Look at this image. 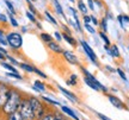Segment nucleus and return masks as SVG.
<instances>
[{
    "label": "nucleus",
    "mask_w": 129,
    "mask_h": 120,
    "mask_svg": "<svg viewBox=\"0 0 129 120\" xmlns=\"http://www.w3.org/2000/svg\"><path fill=\"white\" fill-rule=\"evenodd\" d=\"M22 102V96L17 90H11L10 92V95L7 97L6 102L3 106V111H4L5 114H11L12 112L18 111L19 105Z\"/></svg>",
    "instance_id": "nucleus-1"
},
{
    "label": "nucleus",
    "mask_w": 129,
    "mask_h": 120,
    "mask_svg": "<svg viewBox=\"0 0 129 120\" xmlns=\"http://www.w3.org/2000/svg\"><path fill=\"white\" fill-rule=\"evenodd\" d=\"M18 111H19V113L22 114L23 120H32L35 118V114H34L32 107H31V105H30V101H29V100H22L20 105H19Z\"/></svg>",
    "instance_id": "nucleus-2"
},
{
    "label": "nucleus",
    "mask_w": 129,
    "mask_h": 120,
    "mask_svg": "<svg viewBox=\"0 0 129 120\" xmlns=\"http://www.w3.org/2000/svg\"><path fill=\"white\" fill-rule=\"evenodd\" d=\"M6 38H7V44L12 49H19V48H22V45H23V37L18 32L9 33L6 36Z\"/></svg>",
    "instance_id": "nucleus-3"
},
{
    "label": "nucleus",
    "mask_w": 129,
    "mask_h": 120,
    "mask_svg": "<svg viewBox=\"0 0 129 120\" xmlns=\"http://www.w3.org/2000/svg\"><path fill=\"white\" fill-rule=\"evenodd\" d=\"M29 101H30V105H31V107H32L35 118L41 119L42 116L44 115V107L42 105V102L40 101L38 99H36V97H30Z\"/></svg>",
    "instance_id": "nucleus-4"
},
{
    "label": "nucleus",
    "mask_w": 129,
    "mask_h": 120,
    "mask_svg": "<svg viewBox=\"0 0 129 120\" xmlns=\"http://www.w3.org/2000/svg\"><path fill=\"white\" fill-rule=\"evenodd\" d=\"M80 45L83 46V49H84V51H85V54L88 56V58L92 61L94 64H97V55L94 54V51L92 50V48L88 45L87 43L85 41H80Z\"/></svg>",
    "instance_id": "nucleus-5"
},
{
    "label": "nucleus",
    "mask_w": 129,
    "mask_h": 120,
    "mask_svg": "<svg viewBox=\"0 0 129 120\" xmlns=\"http://www.w3.org/2000/svg\"><path fill=\"white\" fill-rule=\"evenodd\" d=\"M81 70H83V73L85 74V77H87V79L90 80V81H92V82L94 83V84H96V86H97L98 88H99L101 90H103L104 93L108 92V88H106L105 86H103V84H102V83L99 82V81H98V80H97L96 77H94V76H93V75L91 74L90 71H88V70H86L85 68H81Z\"/></svg>",
    "instance_id": "nucleus-6"
},
{
    "label": "nucleus",
    "mask_w": 129,
    "mask_h": 120,
    "mask_svg": "<svg viewBox=\"0 0 129 120\" xmlns=\"http://www.w3.org/2000/svg\"><path fill=\"white\" fill-rule=\"evenodd\" d=\"M10 92H11V89L5 83H0V106L1 107L4 106V103L7 100V97L10 95Z\"/></svg>",
    "instance_id": "nucleus-7"
},
{
    "label": "nucleus",
    "mask_w": 129,
    "mask_h": 120,
    "mask_svg": "<svg viewBox=\"0 0 129 120\" xmlns=\"http://www.w3.org/2000/svg\"><path fill=\"white\" fill-rule=\"evenodd\" d=\"M62 55H63V57L67 60V62H68V63H71V64H78V63H79L78 57L74 55L72 51L63 50V51H62Z\"/></svg>",
    "instance_id": "nucleus-8"
},
{
    "label": "nucleus",
    "mask_w": 129,
    "mask_h": 120,
    "mask_svg": "<svg viewBox=\"0 0 129 120\" xmlns=\"http://www.w3.org/2000/svg\"><path fill=\"white\" fill-rule=\"evenodd\" d=\"M108 97H109V101L111 102V105L115 106L116 108H118V109H123V108H125L124 103L121 101L117 96H115V95H108Z\"/></svg>",
    "instance_id": "nucleus-9"
},
{
    "label": "nucleus",
    "mask_w": 129,
    "mask_h": 120,
    "mask_svg": "<svg viewBox=\"0 0 129 120\" xmlns=\"http://www.w3.org/2000/svg\"><path fill=\"white\" fill-rule=\"evenodd\" d=\"M59 89H60V92L63 94L66 97H68L71 101H73V102H78V97H77V95L74 94V93L72 92H69V90H67V89H64L62 86H59Z\"/></svg>",
    "instance_id": "nucleus-10"
},
{
    "label": "nucleus",
    "mask_w": 129,
    "mask_h": 120,
    "mask_svg": "<svg viewBox=\"0 0 129 120\" xmlns=\"http://www.w3.org/2000/svg\"><path fill=\"white\" fill-rule=\"evenodd\" d=\"M105 48V50L108 51V54L110 56H112V57H115V58H118L120 57V51H118V48H117V45H105L104 46Z\"/></svg>",
    "instance_id": "nucleus-11"
},
{
    "label": "nucleus",
    "mask_w": 129,
    "mask_h": 120,
    "mask_svg": "<svg viewBox=\"0 0 129 120\" xmlns=\"http://www.w3.org/2000/svg\"><path fill=\"white\" fill-rule=\"evenodd\" d=\"M48 48H49L51 51H54L55 54H62V51H63V49L61 48V45H59V43L53 42V41L48 43Z\"/></svg>",
    "instance_id": "nucleus-12"
},
{
    "label": "nucleus",
    "mask_w": 129,
    "mask_h": 120,
    "mask_svg": "<svg viewBox=\"0 0 129 120\" xmlns=\"http://www.w3.org/2000/svg\"><path fill=\"white\" fill-rule=\"evenodd\" d=\"M62 39H64V41L68 43L69 45L72 46H77V41L73 38V36H71V35H68V33H62Z\"/></svg>",
    "instance_id": "nucleus-13"
},
{
    "label": "nucleus",
    "mask_w": 129,
    "mask_h": 120,
    "mask_svg": "<svg viewBox=\"0 0 129 120\" xmlns=\"http://www.w3.org/2000/svg\"><path fill=\"white\" fill-rule=\"evenodd\" d=\"M61 111L63 112V113H66L67 115H69L71 118H73L74 120H79V118L77 116V114H75V113H74L71 108H68L67 106H61Z\"/></svg>",
    "instance_id": "nucleus-14"
},
{
    "label": "nucleus",
    "mask_w": 129,
    "mask_h": 120,
    "mask_svg": "<svg viewBox=\"0 0 129 120\" xmlns=\"http://www.w3.org/2000/svg\"><path fill=\"white\" fill-rule=\"evenodd\" d=\"M69 11L73 13V17H74V22H75V29L78 30L79 32H81V26H80V22H79V18L78 16H77V12H75V10H73L72 7H69Z\"/></svg>",
    "instance_id": "nucleus-15"
},
{
    "label": "nucleus",
    "mask_w": 129,
    "mask_h": 120,
    "mask_svg": "<svg viewBox=\"0 0 129 120\" xmlns=\"http://www.w3.org/2000/svg\"><path fill=\"white\" fill-rule=\"evenodd\" d=\"M7 120H23V118H22V114L19 113V111H14L11 114H9Z\"/></svg>",
    "instance_id": "nucleus-16"
},
{
    "label": "nucleus",
    "mask_w": 129,
    "mask_h": 120,
    "mask_svg": "<svg viewBox=\"0 0 129 120\" xmlns=\"http://www.w3.org/2000/svg\"><path fill=\"white\" fill-rule=\"evenodd\" d=\"M53 3H54V6H55V10L56 12L60 14V16H62V17H64V13H63V10H62V7H61L60 3H59V0H53Z\"/></svg>",
    "instance_id": "nucleus-17"
},
{
    "label": "nucleus",
    "mask_w": 129,
    "mask_h": 120,
    "mask_svg": "<svg viewBox=\"0 0 129 120\" xmlns=\"http://www.w3.org/2000/svg\"><path fill=\"white\" fill-rule=\"evenodd\" d=\"M19 67L24 69L25 71H28V73H34V70H35V67H32V65L28 64V63H19Z\"/></svg>",
    "instance_id": "nucleus-18"
},
{
    "label": "nucleus",
    "mask_w": 129,
    "mask_h": 120,
    "mask_svg": "<svg viewBox=\"0 0 129 120\" xmlns=\"http://www.w3.org/2000/svg\"><path fill=\"white\" fill-rule=\"evenodd\" d=\"M78 7H79V11H80V12H83L84 14L87 13V7H86V5L84 4L83 0H79L78 1Z\"/></svg>",
    "instance_id": "nucleus-19"
},
{
    "label": "nucleus",
    "mask_w": 129,
    "mask_h": 120,
    "mask_svg": "<svg viewBox=\"0 0 129 120\" xmlns=\"http://www.w3.org/2000/svg\"><path fill=\"white\" fill-rule=\"evenodd\" d=\"M34 87L37 88V89H38V92H44V90H46V86H44L42 82H40V81H35Z\"/></svg>",
    "instance_id": "nucleus-20"
},
{
    "label": "nucleus",
    "mask_w": 129,
    "mask_h": 120,
    "mask_svg": "<svg viewBox=\"0 0 129 120\" xmlns=\"http://www.w3.org/2000/svg\"><path fill=\"white\" fill-rule=\"evenodd\" d=\"M0 44L1 45H9L7 44V38L5 36V33L3 30H0Z\"/></svg>",
    "instance_id": "nucleus-21"
},
{
    "label": "nucleus",
    "mask_w": 129,
    "mask_h": 120,
    "mask_svg": "<svg viewBox=\"0 0 129 120\" xmlns=\"http://www.w3.org/2000/svg\"><path fill=\"white\" fill-rule=\"evenodd\" d=\"M84 81H85V83H86V84H87V86H88L90 88H92V89H94V90H101V89L97 87V86L92 82V81H90V80H88L87 77H85V79H84Z\"/></svg>",
    "instance_id": "nucleus-22"
},
{
    "label": "nucleus",
    "mask_w": 129,
    "mask_h": 120,
    "mask_svg": "<svg viewBox=\"0 0 129 120\" xmlns=\"http://www.w3.org/2000/svg\"><path fill=\"white\" fill-rule=\"evenodd\" d=\"M41 38H42V41L43 42H46V43H49V42L53 41V37H51L49 33H41Z\"/></svg>",
    "instance_id": "nucleus-23"
},
{
    "label": "nucleus",
    "mask_w": 129,
    "mask_h": 120,
    "mask_svg": "<svg viewBox=\"0 0 129 120\" xmlns=\"http://www.w3.org/2000/svg\"><path fill=\"white\" fill-rule=\"evenodd\" d=\"M4 1H5V4H6V6H7V9H9L10 12L12 14L16 13V10H14V7H13V4H12L10 0H4Z\"/></svg>",
    "instance_id": "nucleus-24"
},
{
    "label": "nucleus",
    "mask_w": 129,
    "mask_h": 120,
    "mask_svg": "<svg viewBox=\"0 0 129 120\" xmlns=\"http://www.w3.org/2000/svg\"><path fill=\"white\" fill-rule=\"evenodd\" d=\"M44 14H46L47 19H48V20H49L51 24H54V25H57V22H56V19L54 18V17H53V16H51V14L49 13L48 11H46V12H44Z\"/></svg>",
    "instance_id": "nucleus-25"
},
{
    "label": "nucleus",
    "mask_w": 129,
    "mask_h": 120,
    "mask_svg": "<svg viewBox=\"0 0 129 120\" xmlns=\"http://www.w3.org/2000/svg\"><path fill=\"white\" fill-rule=\"evenodd\" d=\"M3 67H4L5 69L10 70V71H12V73H18V71H17V69L14 68L13 65L10 64V63H6V62H4V63H3Z\"/></svg>",
    "instance_id": "nucleus-26"
},
{
    "label": "nucleus",
    "mask_w": 129,
    "mask_h": 120,
    "mask_svg": "<svg viewBox=\"0 0 129 120\" xmlns=\"http://www.w3.org/2000/svg\"><path fill=\"white\" fill-rule=\"evenodd\" d=\"M99 37L104 41V43H105V45H110V41H109V38H108V36L105 35V32H99Z\"/></svg>",
    "instance_id": "nucleus-27"
},
{
    "label": "nucleus",
    "mask_w": 129,
    "mask_h": 120,
    "mask_svg": "<svg viewBox=\"0 0 129 120\" xmlns=\"http://www.w3.org/2000/svg\"><path fill=\"white\" fill-rule=\"evenodd\" d=\"M84 26H85V29H86V30H87L88 32L91 33V35H94V33H96V30L93 29V26H92V25H91V24L85 23V24H84Z\"/></svg>",
    "instance_id": "nucleus-28"
},
{
    "label": "nucleus",
    "mask_w": 129,
    "mask_h": 120,
    "mask_svg": "<svg viewBox=\"0 0 129 120\" xmlns=\"http://www.w3.org/2000/svg\"><path fill=\"white\" fill-rule=\"evenodd\" d=\"M69 86H75L77 84V75H71V79L67 81Z\"/></svg>",
    "instance_id": "nucleus-29"
},
{
    "label": "nucleus",
    "mask_w": 129,
    "mask_h": 120,
    "mask_svg": "<svg viewBox=\"0 0 129 120\" xmlns=\"http://www.w3.org/2000/svg\"><path fill=\"white\" fill-rule=\"evenodd\" d=\"M44 101H47L48 103H50V105H54V106H60V103L59 102H56V101H54V100H51V99H49V97H47V96H43L42 97Z\"/></svg>",
    "instance_id": "nucleus-30"
},
{
    "label": "nucleus",
    "mask_w": 129,
    "mask_h": 120,
    "mask_svg": "<svg viewBox=\"0 0 129 120\" xmlns=\"http://www.w3.org/2000/svg\"><path fill=\"white\" fill-rule=\"evenodd\" d=\"M38 120H55V114H46V115H43L41 118V119H38Z\"/></svg>",
    "instance_id": "nucleus-31"
},
{
    "label": "nucleus",
    "mask_w": 129,
    "mask_h": 120,
    "mask_svg": "<svg viewBox=\"0 0 129 120\" xmlns=\"http://www.w3.org/2000/svg\"><path fill=\"white\" fill-rule=\"evenodd\" d=\"M6 75L10 76V77H14V79L22 80V75H19L18 73H12V71H10V73H6Z\"/></svg>",
    "instance_id": "nucleus-32"
},
{
    "label": "nucleus",
    "mask_w": 129,
    "mask_h": 120,
    "mask_svg": "<svg viewBox=\"0 0 129 120\" xmlns=\"http://www.w3.org/2000/svg\"><path fill=\"white\" fill-rule=\"evenodd\" d=\"M102 26L101 28L103 29V32H106L108 31V23H106V18H103L102 19Z\"/></svg>",
    "instance_id": "nucleus-33"
},
{
    "label": "nucleus",
    "mask_w": 129,
    "mask_h": 120,
    "mask_svg": "<svg viewBox=\"0 0 129 120\" xmlns=\"http://www.w3.org/2000/svg\"><path fill=\"white\" fill-rule=\"evenodd\" d=\"M10 22H11V24H12V26H14V28L18 26V23H17V20L14 19V17H13V14L12 13L10 14Z\"/></svg>",
    "instance_id": "nucleus-34"
},
{
    "label": "nucleus",
    "mask_w": 129,
    "mask_h": 120,
    "mask_svg": "<svg viewBox=\"0 0 129 120\" xmlns=\"http://www.w3.org/2000/svg\"><path fill=\"white\" fill-rule=\"evenodd\" d=\"M26 16H28V18L31 20L32 23H36V18H35V14L34 13H31L30 11H28V12H26Z\"/></svg>",
    "instance_id": "nucleus-35"
},
{
    "label": "nucleus",
    "mask_w": 129,
    "mask_h": 120,
    "mask_svg": "<svg viewBox=\"0 0 129 120\" xmlns=\"http://www.w3.org/2000/svg\"><path fill=\"white\" fill-rule=\"evenodd\" d=\"M116 71H117V74L120 75V76H121V77H122L123 80H124V81H127V76H125V74H124V71H123V70L118 68V69L116 70Z\"/></svg>",
    "instance_id": "nucleus-36"
},
{
    "label": "nucleus",
    "mask_w": 129,
    "mask_h": 120,
    "mask_svg": "<svg viewBox=\"0 0 129 120\" xmlns=\"http://www.w3.org/2000/svg\"><path fill=\"white\" fill-rule=\"evenodd\" d=\"M34 73H36L37 75H40V76H41V77H43V79H47V75H46V74H43V73H42L41 70H38L37 68H35V70H34Z\"/></svg>",
    "instance_id": "nucleus-37"
},
{
    "label": "nucleus",
    "mask_w": 129,
    "mask_h": 120,
    "mask_svg": "<svg viewBox=\"0 0 129 120\" xmlns=\"http://www.w3.org/2000/svg\"><path fill=\"white\" fill-rule=\"evenodd\" d=\"M54 36H55V38H56V41H62V35H61L60 32H57V31H56L55 33H54Z\"/></svg>",
    "instance_id": "nucleus-38"
},
{
    "label": "nucleus",
    "mask_w": 129,
    "mask_h": 120,
    "mask_svg": "<svg viewBox=\"0 0 129 120\" xmlns=\"http://www.w3.org/2000/svg\"><path fill=\"white\" fill-rule=\"evenodd\" d=\"M97 115L101 118V120H111L110 118H108L106 115H104V114H102V113H97Z\"/></svg>",
    "instance_id": "nucleus-39"
},
{
    "label": "nucleus",
    "mask_w": 129,
    "mask_h": 120,
    "mask_svg": "<svg viewBox=\"0 0 129 120\" xmlns=\"http://www.w3.org/2000/svg\"><path fill=\"white\" fill-rule=\"evenodd\" d=\"M117 19H118V23L121 24V26H122V29H124V23H123V17H122V16H118V17H117Z\"/></svg>",
    "instance_id": "nucleus-40"
},
{
    "label": "nucleus",
    "mask_w": 129,
    "mask_h": 120,
    "mask_svg": "<svg viewBox=\"0 0 129 120\" xmlns=\"http://www.w3.org/2000/svg\"><path fill=\"white\" fill-rule=\"evenodd\" d=\"M87 4H88V9L93 11V10H94V4H93L92 0H87Z\"/></svg>",
    "instance_id": "nucleus-41"
},
{
    "label": "nucleus",
    "mask_w": 129,
    "mask_h": 120,
    "mask_svg": "<svg viewBox=\"0 0 129 120\" xmlns=\"http://www.w3.org/2000/svg\"><path fill=\"white\" fill-rule=\"evenodd\" d=\"M84 22H85V23H91V16H86V14H85V17H84Z\"/></svg>",
    "instance_id": "nucleus-42"
},
{
    "label": "nucleus",
    "mask_w": 129,
    "mask_h": 120,
    "mask_svg": "<svg viewBox=\"0 0 129 120\" xmlns=\"http://www.w3.org/2000/svg\"><path fill=\"white\" fill-rule=\"evenodd\" d=\"M6 58H9L10 61H11V62H12V63H13V64H19L18 62H17V61L14 60V58H12V57H11V56H9V55H6Z\"/></svg>",
    "instance_id": "nucleus-43"
},
{
    "label": "nucleus",
    "mask_w": 129,
    "mask_h": 120,
    "mask_svg": "<svg viewBox=\"0 0 129 120\" xmlns=\"http://www.w3.org/2000/svg\"><path fill=\"white\" fill-rule=\"evenodd\" d=\"M91 23H93V25H98V20L96 19V17L91 16Z\"/></svg>",
    "instance_id": "nucleus-44"
},
{
    "label": "nucleus",
    "mask_w": 129,
    "mask_h": 120,
    "mask_svg": "<svg viewBox=\"0 0 129 120\" xmlns=\"http://www.w3.org/2000/svg\"><path fill=\"white\" fill-rule=\"evenodd\" d=\"M0 20H1V22H7V17L0 13Z\"/></svg>",
    "instance_id": "nucleus-45"
},
{
    "label": "nucleus",
    "mask_w": 129,
    "mask_h": 120,
    "mask_svg": "<svg viewBox=\"0 0 129 120\" xmlns=\"http://www.w3.org/2000/svg\"><path fill=\"white\" fill-rule=\"evenodd\" d=\"M29 7H30V12H31V13L36 14V10H35V7H34L31 4H30V6H29Z\"/></svg>",
    "instance_id": "nucleus-46"
},
{
    "label": "nucleus",
    "mask_w": 129,
    "mask_h": 120,
    "mask_svg": "<svg viewBox=\"0 0 129 120\" xmlns=\"http://www.w3.org/2000/svg\"><path fill=\"white\" fill-rule=\"evenodd\" d=\"M62 29H63L64 31H66V33H68V35H71V31H69V29L66 26V25H62Z\"/></svg>",
    "instance_id": "nucleus-47"
},
{
    "label": "nucleus",
    "mask_w": 129,
    "mask_h": 120,
    "mask_svg": "<svg viewBox=\"0 0 129 120\" xmlns=\"http://www.w3.org/2000/svg\"><path fill=\"white\" fill-rule=\"evenodd\" d=\"M0 52H3V54H4L5 56L7 55V51L5 50V49H4V48H3V46H0Z\"/></svg>",
    "instance_id": "nucleus-48"
},
{
    "label": "nucleus",
    "mask_w": 129,
    "mask_h": 120,
    "mask_svg": "<svg viewBox=\"0 0 129 120\" xmlns=\"http://www.w3.org/2000/svg\"><path fill=\"white\" fill-rule=\"evenodd\" d=\"M122 17H123V22H128L129 23V17L128 16H122Z\"/></svg>",
    "instance_id": "nucleus-49"
},
{
    "label": "nucleus",
    "mask_w": 129,
    "mask_h": 120,
    "mask_svg": "<svg viewBox=\"0 0 129 120\" xmlns=\"http://www.w3.org/2000/svg\"><path fill=\"white\" fill-rule=\"evenodd\" d=\"M105 68L109 70V71H111V73H112V71H115V69H112V68H111V67H109V65H106Z\"/></svg>",
    "instance_id": "nucleus-50"
},
{
    "label": "nucleus",
    "mask_w": 129,
    "mask_h": 120,
    "mask_svg": "<svg viewBox=\"0 0 129 120\" xmlns=\"http://www.w3.org/2000/svg\"><path fill=\"white\" fill-rule=\"evenodd\" d=\"M5 57H6V56H5L4 54H3V52H0V60H4Z\"/></svg>",
    "instance_id": "nucleus-51"
},
{
    "label": "nucleus",
    "mask_w": 129,
    "mask_h": 120,
    "mask_svg": "<svg viewBox=\"0 0 129 120\" xmlns=\"http://www.w3.org/2000/svg\"><path fill=\"white\" fill-rule=\"evenodd\" d=\"M69 1H71V3H74V0H69Z\"/></svg>",
    "instance_id": "nucleus-52"
},
{
    "label": "nucleus",
    "mask_w": 129,
    "mask_h": 120,
    "mask_svg": "<svg viewBox=\"0 0 129 120\" xmlns=\"http://www.w3.org/2000/svg\"><path fill=\"white\" fill-rule=\"evenodd\" d=\"M31 1H35V0H31Z\"/></svg>",
    "instance_id": "nucleus-53"
}]
</instances>
